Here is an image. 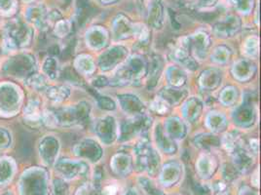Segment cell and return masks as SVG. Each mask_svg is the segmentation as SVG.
<instances>
[{
  "label": "cell",
  "mask_w": 261,
  "mask_h": 195,
  "mask_svg": "<svg viewBox=\"0 0 261 195\" xmlns=\"http://www.w3.org/2000/svg\"><path fill=\"white\" fill-rule=\"evenodd\" d=\"M10 142L9 133L4 129H0V148H5Z\"/></svg>",
  "instance_id": "9c48e42d"
},
{
  "label": "cell",
  "mask_w": 261,
  "mask_h": 195,
  "mask_svg": "<svg viewBox=\"0 0 261 195\" xmlns=\"http://www.w3.org/2000/svg\"><path fill=\"white\" fill-rule=\"evenodd\" d=\"M69 30V26H68V23L65 22V21H61L57 24L56 26V33L59 35V36H65V34H66Z\"/></svg>",
  "instance_id": "ba28073f"
},
{
  "label": "cell",
  "mask_w": 261,
  "mask_h": 195,
  "mask_svg": "<svg viewBox=\"0 0 261 195\" xmlns=\"http://www.w3.org/2000/svg\"><path fill=\"white\" fill-rule=\"evenodd\" d=\"M56 64V62L52 59H48L45 63H44V71L47 73V75H49L51 78H55L58 74V68H53V65Z\"/></svg>",
  "instance_id": "52a82bcc"
},
{
  "label": "cell",
  "mask_w": 261,
  "mask_h": 195,
  "mask_svg": "<svg viewBox=\"0 0 261 195\" xmlns=\"http://www.w3.org/2000/svg\"><path fill=\"white\" fill-rule=\"evenodd\" d=\"M102 1H105V2H113V1H116V0H102Z\"/></svg>",
  "instance_id": "7c38bea8"
},
{
  "label": "cell",
  "mask_w": 261,
  "mask_h": 195,
  "mask_svg": "<svg viewBox=\"0 0 261 195\" xmlns=\"http://www.w3.org/2000/svg\"><path fill=\"white\" fill-rule=\"evenodd\" d=\"M46 12L47 11H46L44 6H41V5L33 6V7L29 8L27 10L26 17L34 25H36L37 26L45 27L46 25H47V23H48L47 13Z\"/></svg>",
  "instance_id": "7a4b0ae2"
},
{
  "label": "cell",
  "mask_w": 261,
  "mask_h": 195,
  "mask_svg": "<svg viewBox=\"0 0 261 195\" xmlns=\"http://www.w3.org/2000/svg\"><path fill=\"white\" fill-rule=\"evenodd\" d=\"M29 39V31L22 23L13 22L6 29L3 48L6 52H13L19 46L26 45Z\"/></svg>",
  "instance_id": "6da1fadb"
},
{
  "label": "cell",
  "mask_w": 261,
  "mask_h": 195,
  "mask_svg": "<svg viewBox=\"0 0 261 195\" xmlns=\"http://www.w3.org/2000/svg\"><path fill=\"white\" fill-rule=\"evenodd\" d=\"M69 95V91L67 88L58 86V87H52L47 90V97L55 103H60L65 100Z\"/></svg>",
  "instance_id": "277c9868"
},
{
  "label": "cell",
  "mask_w": 261,
  "mask_h": 195,
  "mask_svg": "<svg viewBox=\"0 0 261 195\" xmlns=\"http://www.w3.org/2000/svg\"><path fill=\"white\" fill-rule=\"evenodd\" d=\"M25 118L28 123L35 124L42 119L40 112L39 102L36 100H31L25 108Z\"/></svg>",
  "instance_id": "3957f363"
},
{
  "label": "cell",
  "mask_w": 261,
  "mask_h": 195,
  "mask_svg": "<svg viewBox=\"0 0 261 195\" xmlns=\"http://www.w3.org/2000/svg\"><path fill=\"white\" fill-rule=\"evenodd\" d=\"M216 0H194L198 7H209L215 3Z\"/></svg>",
  "instance_id": "30bf717a"
},
{
  "label": "cell",
  "mask_w": 261,
  "mask_h": 195,
  "mask_svg": "<svg viewBox=\"0 0 261 195\" xmlns=\"http://www.w3.org/2000/svg\"><path fill=\"white\" fill-rule=\"evenodd\" d=\"M26 1H30V0H26Z\"/></svg>",
  "instance_id": "4fadbf2b"
},
{
  "label": "cell",
  "mask_w": 261,
  "mask_h": 195,
  "mask_svg": "<svg viewBox=\"0 0 261 195\" xmlns=\"http://www.w3.org/2000/svg\"><path fill=\"white\" fill-rule=\"evenodd\" d=\"M17 9L16 0H0V13L9 16L15 13Z\"/></svg>",
  "instance_id": "5b68a950"
},
{
  "label": "cell",
  "mask_w": 261,
  "mask_h": 195,
  "mask_svg": "<svg viewBox=\"0 0 261 195\" xmlns=\"http://www.w3.org/2000/svg\"><path fill=\"white\" fill-rule=\"evenodd\" d=\"M28 85L35 89V90H40V89H43L46 85V81L43 76L41 75H34L32 77L29 78L28 81H27Z\"/></svg>",
  "instance_id": "8992f818"
},
{
  "label": "cell",
  "mask_w": 261,
  "mask_h": 195,
  "mask_svg": "<svg viewBox=\"0 0 261 195\" xmlns=\"http://www.w3.org/2000/svg\"><path fill=\"white\" fill-rule=\"evenodd\" d=\"M116 194V187L115 186H107L104 191V195Z\"/></svg>",
  "instance_id": "8fae6325"
}]
</instances>
